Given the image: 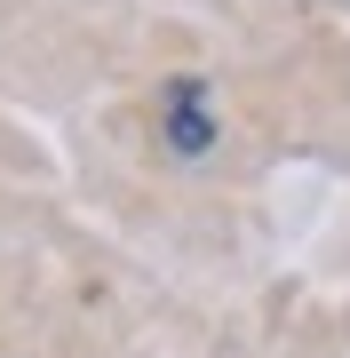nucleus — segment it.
I'll return each mask as SVG.
<instances>
[{"label":"nucleus","mask_w":350,"mask_h":358,"mask_svg":"<svg viewBox=\"0 0 350 358\" xmlns=\"http://www.w3.org/2000/svg\"><path fill=\"white\" fill-rule=\"evenodd\" d=\"M168 136H175V152H207L215 120H207V88L199 80H175L168 88Z\"/></svg>","instance_id":"obj_1"}]
</instances>
